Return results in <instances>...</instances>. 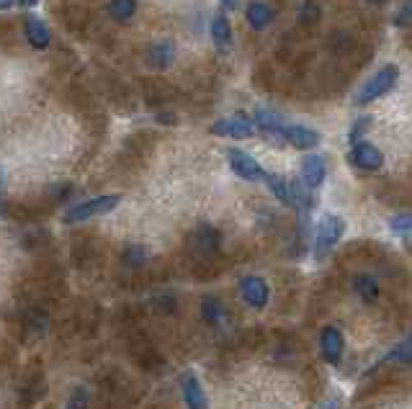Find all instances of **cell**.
Segmentation results:
<instances>
[{"mask_svg": "<svg viewBox=\"0 0 412 409\" xmlns=\"http://www.w3.org/2000/svg\"><path fill=\"white\" fill-rule=\"evenodd\" d=\"M397 77H399V70L394 68V65H384V68L379 70L374 77H368V80L363 82V88L356 93L353 103L366 106V103H371V101H376V98L387 96V93L397 85Z\"/></svg>", "mask_w": 412, "mask_h": 409, "instance_id": "1", "label": "cell"}, {"mask_svg": "<svg viewBox=\"0 0 412 409\" xmlns=\"http://www.w3.org/2000/svg\"><path fill=\"white\" fill-rule=\"evenodd\" d=\"M119 201H121L119 194L98 196V199L82 201V203H77V206L68 208V214H65V222H68V224H77V222H85V219H93V216L108 214V211H113V208L119 206Z\"/></svg>", "mask_w": 412, "mask_h": 409, "instance_id": "2", "label": "cell"}, {"mask_svg": "<svg viewBox=\"0 0 412 409\" xmlns=\"http://www.w3.org/2000/svg\"><path fill=\"white\" fill-rule=\"evenodd\" d=\"M345 232V222L335 214H323L320 224H317V237H315V247H317V258H325V255L332 250V247L343 239Z\"/></svg>", "mask_w": 412, "mask_h": 409, "instance_id": "3", "label": "cell"}, {"mask_svg": "<svg viewBox=\"0 0 412 409\" xmlns=\"http://www.w3.org/2000/svg\"><path fill=\"white\" fill-rule=\"evenodd\" d=\"M211 134L232 137V139H247V137L255 134V124L247 119L245 113H235L230 119H219L217 124L211 127Z\"/></svg>", "mask_w": 412, "mask_h": 409, "instance_id": "4", "label": "cell"}, {"mask_svg": "<svg viewBox=\"0 0 412 409\" xmlns=\"http://www.w3.org/2000/svg\"><path fill=\"white\" fill-rule=\"evenodd\" d=\"M227 160H230V168H232L235 175H240L245 180H263L266 178V170L261 168L258 160L242 152V149H230L227 152Z\"/></svg>", "mask_w": 412, "mask_h": 409, "instance_id": "5", "label": "cell"}, {"mask_svg": "<svg viewBox=\"0 0 412 409\" xmlns=\"http://www.w3.org/2000/svg\"><path fill=\"white\" fill-rule=\"evenodd\" d=\"M240 296L245 298V304H250L253 309H263L270 298L268 283L263 281V278H258V275H247V278L240 281Z\"/></svg>", "mask_w": 412, "mask_h": 409, "instance_id": "6", "label": "cell"}, {"mask_svg": "<svg viewBox=\"0 0 412 409\" xmlns=\"http://www.w3.org/2000/svg\"><path fill=\"white\" fill-rule=\"evenodd\" d=\"M255 124L261 127V132L268 139H273L276 144H281V141H286L284 139V134H286V127L289 124H284V119L278 116L276 111H268V108H258L255 111Z\"/></svg>", "mask_w": 412, "mask_h": 409, "instance_id": "7", "label": "cell"}, {"mask_svg": "<svg viewBox=\"0 0 412 409\" xmlns=\"http://www.w3.org/2000/svg\"><path fill=\"white\" fill-rule=\"evenodd\" d=\"M351 163L361 170H379L384 165V155L374 144H368V141H358V144H353L351 149Z\"/></svg>", "mask_w": 412, "mask_h": 409, "instance_id": "8", "label": "cell"}, {"mask_svg": "<svg viewBox=\"0 0 412 409\" xmlns=\"http://www.w3.org/2000/svg\"><path fill=\"white\" fill-rule=\"evenodd\" d=\"M343 335H340V329L335 327H325L320 332V350H323V358L327 363H340V358H343Z\"/></svg>", "mask_w": 412, "mask_h": 409, "instance_id": "9", "label": "cell"}, {"mask_svg": "<svg viewBox=\"0 0 412 409\" xmlns=\"http://www.w3.org/2000/svg\"><path fill=\"white\" fill-rule=\"evenodd\" d=\"M180 391H183V399H186L188 409H209L206 404V394H204L201 384L194 373H183L180 376Z\"/></svg>", "mask_w": 412, "mask_h": 409, "instance_id": "10", "label": "cell"}, {"mask_svg": "<svg viewBox=\"0 0 412 409\" xmlns=\"http://www.w3.org/2000/svg\"><path fill=\"white\" fill-rule=\"evenodd\" d=\"M245 18L250 23V29L253 31H266L273 23L276 13H273V8L268 3H263V0H253L250 6L245 8Z\"/></svg>", "mask_w": 412, "mask_h": 409, "instance_id": "11", "label": "cell"}, {"mask_svg": "<svg viewBox=\"0 0 412 409\" xmlns=\"http://www.w3.org/2000/svg\"><path fill=\"white\" fill-rule=\"evenodd\" d=\"M325 172H327V168H325V157L307 155L304 160H301V180H304V186L307 188L323 186Z\"/></svg>", "mask_w": 412, "mask_h": 409, "instance_id": "12", "label": "cell"}, {"mask_svg": "<svg viewBox=\"0 0 412 409\" xmlns=\"http://www.w3.org/2000/svg\"><path fill=\"white\" fill-rule=\"evenodd\" d=\"M284 139L296 149H312L320 144V134H317L315 129L309 127H299V124H292V127H286V134Z\"/></svg>", "mask_w": 412, "mask_h": 409, "instance_id": "13", "label": "cell"}, {"mask_svg": "<svg viewBox=\"0 0 412 409\" xmlns=\"http://www.w3.org/2000/svg\"><path fill=\"white\" fill-rule=\"evenodd\" d=\"M175 60V44L170 39H163V42H155V44L147 49V62L152 68L158 70H168Z\"/></svg>", "mask_w": 412, "mask_h": 409, "instance_id": "14", "label": "cell"}, {"mask_svg": "<svg viewBox=\"0 0 412 409\" xmlns=\"http://www.w3.org/2000/svg\"><path fill=\"white\" fill-rule=\"evenodd\" d=\"M211 42H214V46H217L219 52H227L232 46V29H230L227 15L219 13L211 18Z\"/></svg>", "mask_w": 412, "mask_h": 409, "instance_id": "15", "label": "cell"}, {"mask_svg": "<svg viewBox=\"0 0 412 409\" xmlns=\"http://www.w3.org/2000/svg\"><path fill=\"white\" fill-rule=\"evenodd\" d=\"M23 26H26V39H29V44L34 46V49H46V44H49V29H46V23L39 21L37 15H26Z\"/></svg>", "mask_w": 412, "mask_h": 409, "instance_id": "16", "label": "cell"}, {"mask_svg": "<svg viewBox=\"0 0 412 409\" xmlns=\"http://www.w3.org/2000/svg\"><path fill=\"white\" fill-rule=\"evenodd\" d=\"M194 247H196V253H201V255H211V253H217V247H219V232L214 229V227H199V229L194 232Z\"/></svg>", "mask_w": 412, "mask_h": 409, "instance_id": "17", "label": "cell"}, {"mask_svg": "<svg viewBox=\"0 0 412 409\" xmlns=\"http://www.w3.org/2000/svg\"><path fill=\"white\" fill-rule=\"evenodd\" d=\"M266 183H268L270 194L276 196L278 201L284 203H292V183L284 178V175H276V172H266Z\"/></svg>", "mask_w": 412, "mask_h": 409, "instance_id": "18", "label": "cell"}, {"mask_svg": "<svg viewBox=\"0 0 412 409\" xmlns=\"http://www.w3.org/2000/svg\"><path fill=\"white\" fill-rule=\"evenodd\" d=\"M353 286H356V291H358V296L363 298V301H376L379 298V283H376L374 275H356V281H353Z\"/></svg>", "mask_w": 412, "mask_h": 409, "instance_id": "19", "label": "cell"}, {"mask_svg": "<svg viewBox=\"0 0 412 409\" xmlns=\"http://www.w3.org/2000/svg\"><path fill=\"white\" fill-rule=\"evenodd\" d=\"M108 13H111V18H116L121 23L129 21L137 13V0H111L108 3Z\"/></svg>", "mask_w": 412, "mask_h": 409, "instance_id": "20", "label": "cell"}, {"mask_svg": "<svg viewBox=\"0 0 412 409\" xmlns=\"http://www.w3.org/2000/svg\"><path fill=\"white\" fill-rule=\"evenodd\" d=\"M201 312H204V320L211 322V325H217V322L225 320V306H222V301L219 298H204L201 304Z\"/></svg>", "mask_w": 412, "mask_h": 409, "instance_id": "21", "label": "cell"}, {"mask_svg": "<svg viewBox=\"0 0 412 409\" xmlns=\"http://www.w3.org/2000/svg\"><path fill=\"white\" fill-rule=\"evenodd\" d=\"M389 229L394 232V234H399V237H410V234H412V214H410V211L392 216Z\"/></svg>", "mask_w": 412, "mask_h": 409, "instance_id": "22", "label": "cell"}, {"mask_svg": "<svg viewBox=\"0 0 412 409\" xmlns=\"http://www.w3.org/2000/svg\"><path fill=\"white\" fill-rule=\"evenodd\" d=\"M320 15H323V11H320V6H317L315 0H307V3L299 8V21H304V23H315Z\"/></svg>", "mask_w": 412, "mask_h": 409, "instance_id": "23", "label": "cell"}, {"mask_svg": "<svg viewBox=\"0 0 412 409\" xmlns=\"http://www.w3.org/2000/svg\"><path fill=\"white\" fill-rule=\"evenodd\" d=\"M65 409H88V391L82 386H77L75 391H73V396L68 399V407Z\"/></svg>", "mask_w": 412, "mask_h": 409, "instance_id": "24", "label": "cell"}, {"mask_svg": "<svg viewBox=\"0 0 412 409\" xmlns=\"http://www.w3.org/2000/svg\"><path fill=\"white\" fill-rule=\"evenodd\" d=\"M394 23H397V26H410L412 23V0H405V3H402V8H399L397 15H394Z\"/></svg>", "mask_w": 412, "mask_h": 409, "instance_id": "25", "label": "cell"}, {"mask_svg": "<svg viewBox=\"0 0 412 409\" xmlns=\"http://www.w3.org/2000/svg\"><path fill=\"white\" fill-rule=\"evenodd\" d=\"M368 127H371V116H363V119H358L356 124H353V129H351V141H353V144L363 141V139H361V134H363Z\"/></svg>", "mask_w": 412, "mask_h": 409, "instance_id": "26", "label": "cell"}, {"mask_svg": "<svg viewBox=\"0 0 412 409\" xmlns=\"http://www.w3.org/2000/svg\"><path fill=\"white\" fill-rule=\"evenodd\" d=\"M127 260L142 263L144 260V247H132V250H129V255H127Z\"/></svg>", "mask_w": 412, "mask_h": 409, "instance_id": "27", "label": "cell"}, {"mask_svg": "<svg viewBox=\"0 0 412 409\" xmlns=\"http://www.w3.org/2000/svg\"><path fill=\"white\" fill-rule=\"evenodd\" d=\"M18 6H23V8H34V6H39V0H18Z\"/></svg>", "mask_w": 412, "mask_h": 409, "instance_id": "28", "label": "cell"}, {"mask_svg": "<svg viewBox=\"0 0 412 409\" xmlns=\"http://www.w3.org/2000/svg\"><path fill=\"white\" fill-rule=\"evenodd\" d=\"M323 409H337V399H330V402H325Z\"/></svg>", "mask_w": 412, "mask_h": 409, "instance_id": "29", "label": "cell"}, {"mask_svg": "<svg viewBox=\"0 0 412 409\" xmlns=\"http://www.w3.org/2000/svg\"><path fill=\"white\" fill-rule=\"evenodd\" d=\"M13 3H15V0H0V8H11Z\"/></svg>", "mask_w": 412, "mask_h": 409, "instance_id": "30", "label": "cell"}, {"mask_svg": "<svg viewBox=\"0 0 412 409\" xmlns=\"http://www.w3.org/2000/svg\"><path fill=\"white\" fill-rule=\"evenodd\" d=\"M222 3H225V8H235V6H237V0H222Z\"/></svg>", "mask_w": 412, "mask_h": 409, "instance_id": "31", "label": "cell"}]
</instances>
